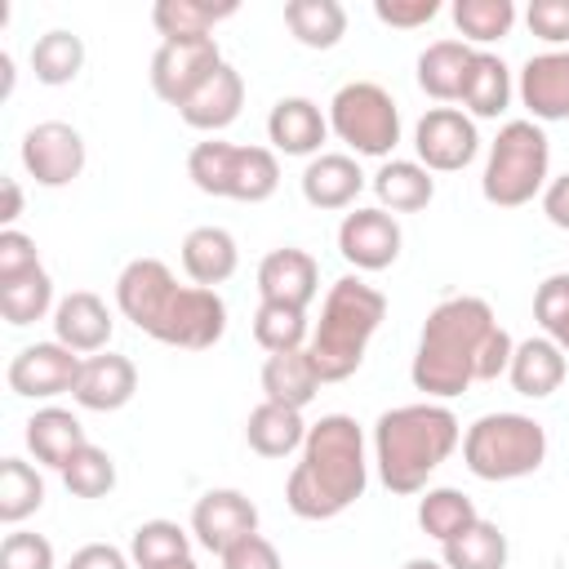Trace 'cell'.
<instances>
[{"mask_svg":"<svg viewBox=\"0 0 569 569\" xmlns=\"http://www.w3.org/2000/svg\"><path fill=\"white\" fill-rule=\"evenodd\" d=\"M240 4L236 0H222V4H209V0H160L151 9V22L164 40H200L209 36L222 18H231Z\"/></svg>","mask_w":569,"mask_h":569,"instance_id":"30","label":"cell"},{"mask_svg":"<svg viewBox=\"0 0 569 569\" xmlns=\"http://www.w3.org/2000/svg\"><path fill=\"white\" fill-rule=\"evenodd\" d=\"M320 391V373L302 351H280V356H267L262 365V396L271 405H289V409H307Z\"/></svg>","mask_w":569,"mask_h":569,"instance_id":"28","label":"cell"},{"mask_svg":"<svg viewBox=\"0 0 569 569\" xmlns=\"http://www.w3.org/2000/svg\"><path fill=\"white\" fill-rule=\"evenodd\" d=\"M67 569H129V556L111 542H84L80 551H71Z\"/></svg>","mask_w":569,"mask_h":569,"instance_id":"48","label":"cell"},{"mask_svg":"<svg viewBox=\"0 0 569 569\" xmlns=\"http://www.w3.org/2000/svg\"><path fill=\"white\" fill-rule=\"evenodd\" d=\"M413 151H418V164L431 169V173L467 169L480 151L476 120L458 107H431L413 129Z\"/></svg>","mask_w":569,"mask_h":569,"instance_id":"11","label":"cell"},{"mask_svg":"<svg viewBox=\"0 0 569 569\" xmlns=\"http://www.w3.org/2000/svg\"><path fill=\"white\" fill-rule=\"evenodd\" d=\"M525 22L547 44H569V0H533L525 9Z\"/></svg>","mask_w":569,"mask_h":569,"instance_id":"44","label":"cell"},{"mask_svg":"<svg viewBox=\"0 0 569 569\" xmlns=\"http://www.w3.org/2000/svg\"><path fill=\"white\" fill-rule=\"evenodd\" d=\"M565 369H569L565 351H560L547 333H538V338L516 342L511 365H507V378H511V387H516L520 396L542 400V396H551V391L565 382Z\"/></svg>","mask_w":569,"mask_h":569,"instance_id":"25","label":"cell"},{"mask_svg":"<svg viewBox=\"0 0 569 569\" xmlns=\"http://www.w3.org/2000/svg\"><path fill=\"white\" fill-rule=\"evenodd\" d=\"M267 138L284 156H320V142L329 138V120L311 98H280L267 116Z\"/></svg>","mask_w":569,"mask_h":569,"instance_id":"22","label":"cell"},{"mask_svg":"<svg viewBox=\"0 0 569 569\" xmlns=\"http://www.w3.org/2000/svg\"><path fill=\"white\" fill-rule=\"evenodd\" d=\"M400 569H445V560H427V556H413V560H405Z\"/></svg>","mask_w":569,"mask_h":569,"instance_id":"51","label":"cell"},{"mask_svg":"<svg viewBox=\"0 0 569 569\" xmlns=\"http://www.w3.org/2000/svg\"><path fill=\"white\" fill-rule=\"evenodd\" d=\"M445 569H507V533L493 520H476L445 542Z\"/></svg>","mask_w":569,"mask_h":569,"instance_id":"36","label":"cell"},{"mask_svg":"<svg viewBox=\"0 0 569 569\" xmlns=\"http://www.w3.org/2000/svg\"><path fill=\"white\" fill-rule=\"evenodd\" d=\"M49 307H53V280H49L44 267H36V271H27V276L0 284V316H4L9 325H18V329L44 320Z\"/></svg>","mask_w":569,"mask_h":569,"instance_id":"39","label":"cell"},{"mask_svg":"<svg viewBox=\"0 0 569 569\" xmlns=\"http://www.w3.org/2000/svg\"><path fill=\"white\" fill-rule=\"evenodd\" d=\"M240 107H244V76H240L231 62H222V67L178 107V116H182L191 129H200V133H218V129H227V124L240 116Z\"/></svg>","mask_w":569,"mask_h":569,"instance_id":"20","label":"cell"},{"mask_svg":"<svg viewBox=\"0 0 569 569\" xmlns=\"http://www.w3.org/2000/svg\"><path fill=\"white\" fill-rule=\"evenodd\" d=\"M0 569H53V542L44 533L13 529L0 542Z\"/></svg>","mask_w":569,"mask_h":569,"instance_id":"43","label":"cell"},{"mask_svg":"<svg viewBox=\"0 0 569 569\" xmlns=\"http://www.w3.org/2000/svg\"><path fill=\"white\" fill-rule=\"evenodd\" d=\"M462 445V427L449 405L418 400L396 405L373 422V462L378 480L391 493H422L431 471Z\"/></svg>","mask_w":569,"mask_h":569,"instance_id":"4","label":"cell"},{"mask_svg":"<svg viewBox=\"0 0 569 569\" xmlns=\"http://www.w3.org/2000/svg\"><path fill=\"white\" fill-rule=\"evenodd\" d=\"M36 267H40L36 240H31V236H22L18 227L0 231V284H4V280L27 276V271H36Z\"/></svg>","mask_w":569,"mask_h":569,"instance_id":"45","label":"cell"},{"mask_svg":"<svg viewBox=\"0 0 569 569\" xmlns=\"http://www.w3.org/2000/svg\"><path fill=\"white\" fill-rule=\"evenodd\" d=\"M222 569H280V551L262 533H249L222 556Z\"/></svg>","mask_w":569,"mask_h":569,"instance_id":"47","label":"cell"},{"mask_svg":"<svg viewBox=\"0 0 569 569\" xmlns=\"http://www.w3.org/2000/svg\"><path fill=\"white\" fill-rule=\"evenodd\" d=\"M329 129L356 156H391L400 142V107L378 80H351L329 102Z\"/></svg>","mask_w":569,"mask_h":569,"instance_id":"9","label":"cell"},{"mask_svg":"<svg viewBox=\"0 0 569 569\" xmlns=\"http://www.w3.org/2000/svg\"><path fill=\"white\" fill-rule=\"evenodd\" d=\"M400 222L387 209H356L338 222V253L356 271H387L400 258Z\"/></svg>","mask_w":569,"mask_h":569,"instance_id":"15","label":"cell"},{"mask_svg":"<svg viewBox=\"0 0 569 569\" xmlns=\"http://www.w3.org/2000/svg\"><path fill=\"white\" fill-rule=\"evenodd\" d=\"M191 533L204 551L227 556L240 538L258 533V507L240 489H209L191 507Z\"/></svg>","mask_w":569,"mask_h":569,"instance_id":"14","label":"cell"},{"mask_svg":"<svg viewBox=\"0 0 569 569\" xmlns=\"http://www.w3.org/2000/svg\"><path fill=\"white\" fill-rule=\"evenodd\" d=\"M84 67V40L76 31H44L36 44H31V71L40 84H71Z\"/></svg>","mask_w":569,"mask_h":569,"instance_id":"34","label":"cell"},{"mask_svg":"<svg viewBox=\"0 0 569 569\" xmlns=\"http://www.w3.org/2000/svg\"><path fill=\"white\" fill-rule=\"evenodd\" d=\"M511 333L498 325L493 307L476 293L445 298L427 311L409 378L418 391L449 400L462 396L471 382H493L511 365Z\"/></svg>","mask_w":569,"mask_h":569,"instance_id":"1","label":"cell"},{"mask_svg":"<svg viewBox=\"0 0 569 569\" xmlns=\"http://www.w3.org/2000/svg\"><path fill=\"white\" fill-rule=\"evenodd\" d=\"M187 556H191V533L173 520H142L129 538V560L138 569H164Z\"/></svg>","mask_w":569,"mask_h":569,"instance_id":"35","label":"cell"},{"mask_svg":"<svg viewBox=\"0 0 569 569\" xmlns=\"http://www.w3.org/2000/svg\"><path fill=\"white\" fill-rule=\"evenodd\" d=\"M516 4L511 0H453V27L462 31V44H493L511 31Z\"/></svg>","mask_w":569,"mask_h":569,"instance_id":"40","label":"cell"},{"mask_svg":"<svg viewBox=\"0 0 569 569\" xmlns=\"http://www.w3.org/2000/svg\"><path fill=\"white\" fill-rule=\"evenodd\" d=\"M218 67H222V53H218V40L213 36H200V40H164L151 53V89L169 107H182Z\"/></svg>","mask_w":569,"mask_h":569,"instance_id":"10","label":"cell"},{"mask_svg":"<svg viewBox=\"0 0 569 569\" xmlns=\"http://www.w3.org/2000/svg\"><path fill=\"white\" fill-rule=\"evenodd\" d=\"M80 356L62 342H31L9 360V391L27 400H49L62 391H76L80 378Z\"/></svg>","mask_w":569,"mask_h":569,"instance_id":"13","label":"cell"},{"mask_svg":"<svg viewBox=\"0 0 569 569\" xmlns=\"http://www.w3.org/2000/svg\"><path fill=\"white\" fill-rule=\"evenodd\" d=\"M462 462L476 480H520L547 462V431L529 413H480L462 431Z\"/></svg>","mask_w":569,"mask_h":569,"instance_id":"6","label":"cell"},{"mask_svg":"<svg viewBox=\"0 0 569 569\" xmlns=\"http://www.w3.org/2000/svg\"><path fill=\"white\" fill-rule=\"evenodd\" d=\"M164 569H200V565H196V560L187 556V560H173V565H164Z\"/></svg>","mask_w":569,"mask_h":569,"instance_id":"52","label":"cell"},{"mask_svg":"<svg viewBox=\"0 0 569 569\" xmlns=\"http://www.w3.org/2000/svg\"><path fill=\"white\" fill-rule=\"evenodd\" d=\"M520 102L529 107V120H569V49L533 53L520 67Z\"/></svg>","mask_w":569,"mask_h":569,"instance_id":"17","label":"cell"},{"mask_svg":"<svg viewBox=\"0 0 569 569\" xmlns=\"http://www.w3.org/2000/svg\"><path fill=\"white\" fill-rule=\"evenodd\" d=\"M111 329H116V320H111L107 302H102L98 293H89V289H76V293H67V298L53 307V342L71 347L76 356H98V351H107Z\"/></svg>","mask_w":569,"mask_h":569,"instance_id":"18","label":"cell"},{"mask_svg":"<svg viewBox=\"0 0 569 569\" xmlns=\"http://www.w3.org/2000/svg\"><path fill=\"white\" fill-rule=\"evenodd\" d=\"M320 289V267L307 249H271L262 262H258V293L262 302H284V307H302L316 298Z\"/></svg>","mask_w":569,"mask_h":569,"instance_id":"19","label":"cell"},{"mask_svg":"<svg viewBox=\"0 0 569 569\" xmlns=\"http://www.w3.org/2000/svg\"><path fill=\"white\" fill-rule=\"evenodd\" d=\"M511 102V71L498 53L489 49H476V62H471V76H467V89H462V107L476 116V120H493L502 116Z\"/></svg>","mask_w":569,"mask_h":569,"instance_id":"31","label":"cell"},{"mask_svg":"<svg viewBox=\"0 0 569 569\" xmlns=\"http://www.w3.org/2000/svg\"><path fill=\"white\" fill-rule=\"evenodd\" d=\"M382 320H387L382 289L365 284L360 276L333 280L320 307V325L311 329V342H307V356L320 382H347L365 365V347Z\"/></svg>","mask_w":569,"mask_h":569,"instance_id":"5","label":"cell"},{"mask_svg":"<svg viewBox=\"0 0 569 569\" xmlns=\"http://www.w3.org/2000/svg\"><path fill=\"white\" fill-rule=\"evenodd\" d=\"M373 196L382 209L391 213H418L431 204L436 196V178L431 169H422L418 160H387L378 173H373Z\"/></svg>","mask_w":569,"mask_h":569,"instance_id":"29","label":"cell"},{"mask_svg":"<svg viewBox=\"0 0 569 569\" xmlns=\"http://www.w3.org/2000/svg\"><path fill=\"white\" fill-rule=\"evenodd\" d=\"M40 507H44V480H40V471L31 462H22V458H4L0 462V520L4 525H22Z\"/></svg>","mask_w":569,"mask_h":569,"instance_id":"38","label":"cell"},{"mask_svg":"<svg viewBox=\"0 0 569 569\" xmlns=\"http://www.w3.org/2000/svg\"><path fill=\"white\" fill-rule=\"evenodd\" d=\"M80 445H89V440H84V427H80V418L71 409L44 405V409H36L27 418V449L36 453V462L62 471Z\"/></svg>","mask_w":569,"mask_h":569,"instance_id":"27","label":"cell"},{"mask_svg":"<svg viewBox=\"0 0 569 569\" xmlns=\"http://www.w3.org/2000/svg\"><path fill=\"white\" fill-rule=\"evenodd\" d=\"M116 307L147 338L182 351H209L227 333L222 293L204 284H178L160 258H133L116 276Z\"/></svg>","mask_w":569,"mask_h":569,"instance_id":"2","label":"cell"},{"mask_svg":"<svg viewBox=\"0 0 569 569\" xmlns=\"http://www.w3.org/2000/svg\"><path fill=\"white\" fill-rule=\"evenodd\" d=\"M542 213L551 218V227L569 231V173H560V178L547 182V191H542Z\"/></svg>","mask_w":569,"mask_h":569,"instance_id":"49","label":"cell"},{"mask_svg":"<svg viewBox=\"0 0 569 569\" xmlns=\"http://www.w3.org/2000/svg\"><path fill=\"white\" fill-rule=\"evenodd\" d=\"M253 342H258L267 356L302 351V347L311 342L307 311H302V307H284V302H262V307L253 311Z\"/></svg>","mask_w":569,"mask_h":569,"instance_id":"37","label":"cell"},{"mask_svg":"<svg viewBox=\"0 0 569 569\" xmlns=\"http://www.w3.org/2000/svg\"><path fill=\"white\" fill-rule=\"evenodd\" d=\"M133 391H138L133 360L116 356V351H98V356H84L71 400L80 409H89V413H116V409H124L133 400Z\"/></svg>","mask_w":569,"mask_h":569,"instance_id":"16","label":"cell"},{"mask_svg":"<svg viewBox=\"0 0 569 569\" xmlns=\"http://www.w3.org/2000/svg\"><path fill=\"white\" fill-rule=\"evenodd\" d=\"M476 49L462 40H436L418 53V89L436 102H462L467 76H471Z\"/></svg>","mask_w":569,"mask_h":569,"instance_id":"23","label":"cell"},{"mask_svg":"<svg viewBox=\"0 0 569 569\" xmlns=\"http://www.w3.org/2000/svg\"><path fill=\"white\" fill-rule=\"evenodd\" d=\"M476 520H480V511H476V502H471L462 489L440 485V489H427V493L418 498V525H422V533L436 538L440 547H445L449 538L467 533Z\"/></svg>","mask_w":569,"mask_h":569,"instance_id":"33","label":"cell"},{"mask_svg":"<svg viewBox=\"0 0 569 569\" xmlns=\"http://www.w3.org/2000/svg\"><path fill=\"white\" fill-rule=\"evenodd\" d=\"M244 440L258 458H289L302 449L307 440V422H302V409H289V405H253L249 409V422H244Z\"/></svg>","mask_w":569,"mask_h":569,"instance_id":"26","label":"cell"},{"mask_svg":"<svg viewBox=\"0 0 569 569\" xmlns=\"http://www.w3.org/2000/svg\"><path fill=\"white\" fill-rule=\"evenodd\" d=\"M22 169L40 187H67L84 173V138L67 120H40L22 138Z\"/></svg>","mask_w":569,"mask_h":569,"instance_id":"12","label":"cell"},{"mask_svg":"<svg viewBox=\"0 0 569 569\" xmlns=\"http://www.w3.org/2000/svg\"><path fill=\"white\" fill-rule=\"evenodd\" d=\"M533 320L560 351H569V271H556L533 289Z\"/></svg>","mask_w":569,"mask_h":569,"instance_id":"42","label":"cell"},{"mask_svg":"<svg viewBox=\"0 0 569 569\" xmlns=\"http://www.w3.org/2000/svg\"><path fill=\"white\" fill-rule=\"evenodd\" d=\"M62 485L76 493V498H107L116 489V462L107 449H98L93 440L80 445L71 453V462L62 467Z\"/></svg>","mask_w":569,"mask_h":569,"instance_id":"41","label":"cell"},{"mask_svg":"<svg viewBox=\"0 0 569 569\" xmlns=\"http://www.w3.org/2000/svg\"><path fill=\"white\" fill-rule=\"evenodd\" d=\"M0 191H4V209H0V222H4V231L13 227V218L22 213V191H18V182L13 178H4L0 182Z\"/></svg>","mask_w":569,"mask_h":569,"instance_id":"50","label":"cell"},{"mask_svg":"<svg viewBox=\"0 0 569 569\" xmlns=\"http://www.w3.org/2000/svg\"><path fill=\"white\" fill-rule=\"evenodd\" d=\"M240 267V249L236 236L227 227H196L182 240V271L191 276V284L218 289L222 280H231Z\"/></svg>","mask_w":569,"mask_h":569,"instance_id":"24","label":"cell"},{"mask_svg":"<svg viewBox=\"0 0 569 569\" xmlns=\"http://www.w3.org/2000/svg\"><path fill=\"white\" fill-rule=\"evenodd\" d=\"M284 27L307 49H333L347 36V9L338 0H289Z\"/></svg>","mask_w":569,"mask_h":569,"instance_id":"32","label":"cell"},{"mask_svg":"<svg viewBox=\"0 0 569 569\" xmlns=\"http://www.w3.org/2000/svg\"><path fill=\"white\" fill-rule=\"evenodd\" d=\"M187 178L204 196L240 200V204H262L280 187V160L271 147H236L222 138L196 142L187 156Z\"/></svg>","mask_w":569,"mask_h":569,"instance_id":"8","label":"cell"},{"mask_svg":"<svg viewBox=\"0 0 569 569\" xmlns=\"http://www.w3.org/2000/svg\"><path fill=\"white\" fill-rule=\"evenodd\" d=\"M436 13H440V0H373V18L387 27H400V31L422 27Z\"/></svg>","mask_w":569,"mask_h":569,"instance_id":"46","label":"cell"},{"mask_svg":"<svg viewBox=\"0 0 569 569\" xmlns=\"http://www.w3.org/2000/svg\"><path fill=\"white\" fill-rule=\"evenodd\" d=\"M360 191H365V173H360L356 156L320 151L302 169V200L311 209H347Z\"/></svg>","mask_w":569,"mask_h":569,"instance_id":"21","label":"cell"},{"mask_svg":"<svg viewBox=\"0 0 569 569\" xmlns=\"http://www.w3.org/2000/svg\"><path fill=\"white\" fill-rule=\"evenodd\" d=\"M369 485L365 431L351 413H325L307 427L298 462L284 480V502L298 520H333L342 516Z\"/></svg>","mask_w":569,"mask_h":569,"instance_id":"3","label":"cell"},{"mask_svg":"<svg viewBox=\"0 0 569 569\" xmlns=\"http://www.w3.org/2000/svg\"><path fill=\"white\" fill-rule=\"evenodd\" d=\"M547 169H551V142H547L542 124H533V120H507L498 129V138L489 142L480 191L498 209H520L538 191H547Z\"/></svg>","mask_w":569,"mask_h":569,"instance_id":"7","label":"cell"}]
</instances>
